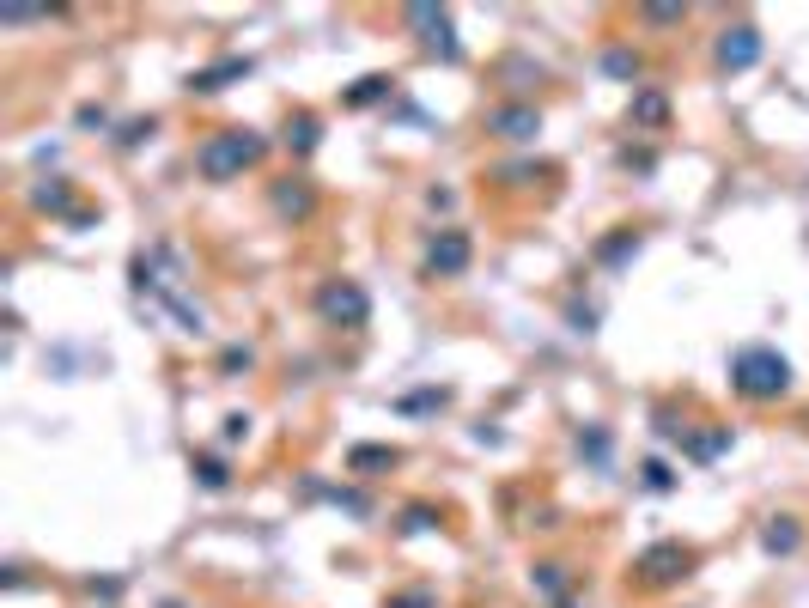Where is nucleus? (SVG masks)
Listing matches in <instances>:
<instances>
[{
  "label": "nucleus",
  "instance_id": "obj_12",
  "mask_svg": "<svg viewBox=\"0 0 809 608\" xmlns=\"http://www.w3.org/2000/svg\"><path fill=\"white\" fill-rule=\"evenodd\" d=\"M195 475H201V487H213V493H219V487L232 481V475H226V463H219V456H201V463H195Z\"/></svg>",
  "mask_w": 809,
  "mask_h": 608
},
{
  "label": "nucleus",
  "instance_id": "obj_14",
  "mask_svg": "<svg viewBox=\"0 0 809 608\" xmlns=\"http://www.w3.org/2000/svg\"><path fill=\"white\" fill-rule=\"evenodd\" d=\"M396 463V450H353V469H384Z\"/></svg>",
  "mask_w": 809,
  "mask_h": 608
},
{
  "label": "nucleus",
  "instance_id": "obj_11",
  "mask_svg": "<svg viewBox=\"0 0 809 608\" xmlns=\"http://www.w3.org/2000/svg\"><path fill=\"white\" fill-rule=\"evenodd\" d=\"M767 548H773V554H791V548H797V523H791V517H779V523L767 529Z\"/></svg>",
  "mask_w": 809,
  "mask_h": 608
},
{
  "label": "nucleus",
  "instance_id": "obj_16",
  "mask_svg": "<svg viewBox=\"0 0 809 608\" xmlns=\"http://www.w3.org/2000/svg\"><path fill=\"white\" fill-rule=\"evenodd\" d=\"M609 73H621V80H627V73H639V61H633V55H621V49H615V55H609Z\"/></svg>",
  "mask_w": 809,
  "mask_h": 608
},
{
  "label": "nucleus",
  "instance_id": "obj_15",
  "mask_svg": "<svg viewBox=\"0 0 809 608\" xmlns=\"http://www.w3.org/2000/svg\"><path fill=\"white\" fill-rule=\"evenodd\" d=\"M633 110H639V122H664V98H639Z\"/></svg>",
  "mask_w": 809,
  "mask_h": 608
},
{
  "label": "nucleus",
  "instance_id": "obj_9",
  "mask_svg": "<svg viewBox=\"0 0 809 608\" xmlns=\"http://www.w3.org/2000/svg\"><path fill=\"white\" fill-rule=\"evenodd\" d=\"M244 73H250V61H219V67H201L195 73V80H189V92H219V86H226V80H244Z\"/></svg>",
  "mask_w": 809,
  "mask_h": 608
},
{
  "label": "nucleus",
  "instance_id": "obj_4",
  "mask_svg": "<svg viewBox=\"0 0 809 608\" xmlns=\"http://www.w3.org/2000/svg\"><path fill=\"white\" fill-rule=\"evenodd\" d=\"M463 268H469V238H463V232H438V238L426 244V274L457 280Z\"/></svg>",
  "mask_w": 809,
  "mask_h": 608
},
{
  "label": "nucleus",
  "instance_id": "obj_8",
  "mask_svg": "<svg viewBox=\"0 0 809 608\" xmlns=\"http://www.w3.org/2000/svg\"><path fill=\"white\" fill-rule=\"evenodd\" d=\"M639 572H645L651 584H670V578H682V572H688V548H676V542L651 548V554L639 560Z\"/></svg>",
  "mask_w": 809,
  "mask_h": 608
},
{
  "label": "nucleus",
  "instance_id": "obj_7",
  "mask_svg": "<svg viewBox=\"0 0 809 608\" xmlns=\"http://www.w3.org/2000/svg\"><path fill=\"white\" fill-rule=\"evenodd\" d=\"M487 128H493V134H505V140H530V134H542V116H536V110H524V104H505V110H493V116H487Z\"/></svg>",
  "mask_w": 809,
  "mask_h": 608
},
{
  "label": "nucleus",
  "instance_id": "obj_6",
  "mask_svg": "<svg viewBox=\"0 0 809 608\" xmlns=\"http://www.w3.org/2000/svg\"><path fill=\"white\" fill-rule=\"evenodd\" d=\"M408 25H420V31H432L426 43L445 55V61H457V37H451V13L445 7H408Z\"/></svg>",
  "mask_w": 809,
  "mask_h": 608
},
{
  "label": "nucleus",
  "instance_id": "obj_1",
  "mask_svg": "<svg viewBox=\"0 0 809 608\" xmlns=\"http://www.w3.org/2000/svg\"><path fill=\"white\" fill-rule=\"evenodd\" d=\"M256 159H262V134H250V128H219V134H207L201 152H195V165H201L207 183H232V177H244Z\"/></svg>",
  "mask_w": 809,
  "mask_h": 608
},
{
  "label": "nucleus",
  "instance_id": "obj_2",
  "mask_svg": "<svg viewBox=\"0 0 809 608\" xmlns=\"http://www.w3.org/2000/svg\"><path fill=\"white\" fill-rule=\"evenodd\" d=\"M730 384H737V396H749V402H773V396L791 390V365L773 347H743L737 359H730Z\"/></svg>",
  "mask_w": 809,
  "mask_h": 608
},
{
  "label": "nucleus",
  "instance_id": "obj_13",
  "mask_svg": "<svg viewBox=\"0 0 809 608\" xmlns=\"http://www.w3.org/2000/svg\"><path fill=\"white\" fill-rule=\"evenodd\" d=\"M286 140H292V146H299V152H311V146H317V122H311V116H299V122H292V128H286Z\"/></svg>",
  "mask_w": 809,
  "mask_h": 608
},
{
  "label": "nucleus",
  "instance_id": "obj_5",
  "mask_svg": "<svg viewBox=\"0 0 809 608\" xmlns=\"http://www.w3.org/2000/svg\"><path fill=\"white\" fill-rule=\"evenodd\" d=\"M755 61H761V31H755V25H730V31L718 37V67L743 73V67H755Z\"/></svg>",
  "mask_w": 809,
  "mask_h": 608
},
{
  "label": "nucleus",
  "instance_id": "obj_10",
  "mask_svg": "<svg viewBox=\"0 0 809 608\" xmlns=\"http://www.w3.org/2000/svg\"><path fill=\"white\" fill-rule=\"evenodd\" d=\"M384 92H390V80H384V73H365V80L347 92V104H378Z\"/></svg>",
  "mask_w": 809,
  "mask_h": 608
},
{
  "label": "nucleus",
  "instance_id": "obj_3",
  "mask_svg": "<svg viewBox=\"0 0 809 608\" xmlns=\"http://www.w3.org/2000/svg\"><path fill=\"white\" fill-rule=\"evenodd\" d=\"M317 311H323L329 323H341V329H365V317H372V298H365L359 280H329V286L317 292Z\"/></svg>",
  "mask_w": 809,
  "mask_h": 608
}]
</instances>
